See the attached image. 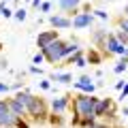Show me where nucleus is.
Segmentation results:
<instances>
[{
  "instance_id": "nucleus-20",
  "label": "nucleus",
  "mask_w": 128,
  "mask_h": 128,
  "mask_svg": "<svg viewBox=\"0 0 128 128\" xmlns=\"http://www.w3.org/2000/svg\"><path fill=\"white\" fill-rule=\"evenodd\" d=\"M0 17H4V19H11V17H13V11L6 6V2H0Z\"/></svg>"
},
{
  "instance_id": "nucleus-22",
  "label": "nucleus",
  "mask_w": 128,
  "mask_h": 128,
  "mask_svg": "<svg viewBox=\"0 0 128 128\" xmlns=\"http://www.w3.org/2000/svg\"><path fill=\"white\" fill-rule=\"evenodd\" d=\"M113 34H115V38H118V41L122 43V45H126V47H128V34H126V32H122V30H115Z\"/></svg>"
},
{
  "instance_id": "nucleus-33",
  "label": "nucleus",
  "mask_w": 128,
  "mask_h": 128,
  "mask_svg": "<svg viewBox=\"0 0 128 128\" xmlns=\"http://www.w3.org/2000/svg\"><path fill=\"white\" fill-rule=\"evenodd\" d=\"M11 2H13V4H19V0H11Z\"/></svg>"
},
{
  "instance_id": "nucleus-26",
  "label": "nucleus",
  "mask_w": 128,
  "mask_h": 128,
  "mask_svg": "<svg viewBox=\"0 0 128 128\" xmlns=\"http://www.w3.org/2000/svg\"><path fill=\"white\" fill-rule=\"evenodd\" d=\"M41 88H43V90H51L54 86H51V81H49V79H43V81H41Z\"/></svg>"
},
{
  "instance_id": "nucleus-16",
  "label": "nucleus",
  "mask_w": 128,
  "mask_h": 128,
  "mask_svg": "<svg viewBox=\"0 0 128 128\" xmlns=\"http://www.w3.org/2000/svg\"><path fill=\"white\" fill-rule=\"evenodd\" d=\"M113 24H115V30H122V32L128 34V17H124V15L120 13V15L113 17Z\"/></svg>"
},
{
  "instance_id": "nucleus-4",
  "label": "nucleus",
  "mask_w": 128,
  "mask_h": 128,
  "mask_svg": "<svg viewBox=\"0 0 128 128\" xmlns=\"http://www.w3.org/2000/svg\"><path fill=\"white\" fill-rule=\"evenodd\" d=\"M17 115L11 113L9 105H6V98L0 100V128H15L17 126Z\"/></svg>"
},
{
  "instance_id": "nucleus-25",
  "label": "nucleus",
  "mask_w": 128,
  "mask_h": 128,
  "mask_svg": "<svg viewBox=\"0 0 128 128\" xmlns=\"http://www.w3.org/2000/svg\"><path fill=\"white\" fill-rule=\"evenodd\" d=\"M92 15H94V17H98V19H109V15H107L105 11H94Z\"/></svg>"
},
{
  "instance_id": "nucleus-19",
  "label": "nucleus",
  "mask_w": 128,
  "mask_h": 128,
  "mask_svg": "<svg viewBox=\"0 0 128 128\" xmlns=\"http://www.w3.org/2000/svg\"><path fill=\"white\" fill-rule=\"evenodd\" d=\"M126 68H128V56H122V60L118 62V66L113 68V73H115V75H122Z\"/></svg>"
},
{
  "instance_id": "nucleus-8",
  "label": "nucleus",
  "mask_w": 128,
  "mask_h": 128,
  "mask_svg": "<svg viewBox=\"0 0 128 128\" xmlns=\"http://www.w3.org/2000/svg\"><path fill=\"white\" fill-rule=\"evenodd\" d=\"M115 102H113V98H109V96H107V98H98V100H96V107H94V118L96 120H102V115L105 113H109L111 109H115Z\"/></svg>"
},
{
  "instance_id": "nucleus-34",
  "label": "nucleus",
  "mask_w": 128,
  "mask_h": 128,
  "mask_svg": "<svg viewBox=\"0 0 128 128\" xmlns=\"http://www.w3.org/2000/svg\"><path fill=\"white\" fill-rule=\"evenodd\" d=\"M107 2H113V0H107Z\"/></svg>"
},
{
  "instance_id": "nucleus-10",
  "label": "nucleus",
  "mask_w": 128,
  "mask_h": 128,
  "mask_svg": "<svg viewBox=\"0 0 128 128\" xmlns=\"http://www.w3.org/2000/svg\"><path fill=\"white\" fill-rule=\"evenodd\" d=\"M105 38H107L105 28H94V30H90V43H92L94 49H98V51L105 49Z\"/></svg>"
},
{
  "instance_id": "nucleus-17",
  "label": "nucleus",
  "mask_w": 128,
  "mask_h": 128,
  "mask_svg": "<svg viewBox=\"0 0 128 128\" xmlns=\"http://www.w3.org/2000/svg\"><path fill=\"white\" fill-rule=\"evenodd\" d=\"M47 124H51L54 128L64 126V113H54V111H51V113H49V118H47Z\"/></svg>"
},
{
  "instance_id": "nucleus-13",
  "label": "nucleus",
  "mask_w": 128,
  "mask_h": 128,
  "mask_svg": "<svg viewBox=\"0 0 128 128\" xmlns=\"http://www.w3.org/2000/svg\"><path fill=\"white\" fill-rule=\"evenodd\" d=\"M6 105H9V109H11V113H13V115H17V118H28L26 105H22L19 100H15L13 96H6Z\"/></svg>"
},
{
  "instance_id": "nucleus-14",
  "label": "nucleus",
  "mask_w": 128,
  "mask_h": 128,
  "mask_svg": "<svg viewBox=\"0 0 128 128\" xmlns=\"http://www.w3.org/2000/svg\"><path fill=\"white\" fill-rule=\"evenodd\" d=\"M102 60H105V58H102V54L98 49H94V47H90V49L86 51V62L88 64H100Z\"/></svg>"
},
{
  "instance_id": "nucleus-7",
  "label": "nucleus",
  "mask_w": 128,
  "mask_h": 128,
  "mask_svg": "<svg viewBox=\"0 0 128 128\" xmlns=\"http://www.w3.org/2000/svg\"><path fill=\"white\" fill-rule=\"evenodd\" d=\"M70 98H73L70 92H66L64 96H58V98H54V100L49 102V109L54 111V113H66V111H68V105H70Z\"/></svg>"
},
{
  "instance_id": "nucleus-36",
  "label": "nucleus",
  "mask_w": 128,
  "mask_h": 128,
  "mask_svg": "<svg viewBox=\"0 0 128 128\" xmlns=\"http://www.w3.org/2000/svg\"><path fill=\"white\" fill-rule=\"evenodd\" d=\"M126 56H128V54H126Z\"/></svg>"
},
{
  "instance_id": "nucleus-2",
  "label": "nucleus",
  "mask_w": 128,
  "mask_h": 128,
  "mask_svg": "<svg viewBox=\"0 0 128 128\" xmlns=\"http://www.w3.org/2000/svg\"><path fill=\"white\" fill-rule=\"evenodd\" d=\"M96 100H98L96 94H83V92L81 94H75L70 98L68 111H73V115H77V118H94Z\"/></svg>"
},
{
  "instance_id": "nucleus-21",
  "label": "nucleus",
  "mask_w": 128,
  "mask_h": 128,
  "mask_svg": "<svg viewBox=\"0 0 128 128\" xmlns=\"http://www.w3.org/2000/svg\"><path fill=\"white\" fill-rule=\"evenodd\" d=\"M13 17L17 19V22H26V17H28V11L19 6V9H15V11H13Z\"/></svg>"
},
{
  "instance_id": "nucleus-11",
  "label": "nucleus",
  "mask_w": 128,
  "mask_h": 128,
  "mask_svg": "<svg viewBox=\"0 0 128 128\" xmlns=\"http://www.w3.org/2000/svg\"><path fill=\"white\" fill-rule=\"evenodd\" d=\"M94 26V15L92 13H77L73 17V28L77 30H86V28H92Z\"/></svg>"
},
{
  "instance_id": "nucleus-5",
  "label": "nucleus",
  "mask_w": 128,
  "mask_h": 128,
  "mask_svg": "<svg viewBox=\"0 0 128 128\" xmlns=\"http://www.w3.org/2000/svg\"><path fill=\"white\" fill-rule=\"evenodd\" d=\"M81 2L83 0H60V13L73 19L77 13H81V9H79Z\"/></svg>"
},
{
  "instance_id": "nucleus-32",
  "label": "nucleus",
  "mask_w": 128,
  "mask_h": 128,
  "mask_svg": "<svg viewBox=\"0 0 128 128\" xmlns=\"http://www.w3.org/2000/svg\"><path fill=\"white\" fill-rule=\"evenodd\" d=\"M122 113H124V115H128V107H124V109H122Z\"/></svg>"
},
{
  "instance_id": "nucleus-23",
  "label": "nucleus",
  "mask_w": 128,
  "mask_h": 128,
  "mask_svg": "<svg viewBox=\"0 0 128 128\" xmlns=\"http://www.w3.org/2000/svg\"><path fill=\"white\" fill-rule=\"evenodd\" d=\"M51 6H54V2H51V0H43L38 9H41L43 13H49V11H51Z\"/></svg>"
},
{
  "instance_id": "nucleus-12",
  "label": "nucleus",
  "mask_w": 128,
  "mask_h": 128,
  "mask_svg": "<svg viewBox=\"0 0 128 128\" xmlns=\"http://www.w3.org/2000/svg\"><path fill=\"white\" fill-rule=\"evenodd\" d=\"M75 88H77V90H81L83 94H94L96 83H94V79H92L90 75H81V77H79V81H75Z\"/></svg>"
},
{
  "instance_id": "nucleus-1",
  "label": "nucleus",
  "mask_w": 128,
  "mask_h": 128,
  "mask_svg": "<svg viewBox=\"0 0 128 128\" xmlns=\"http://www.w3.org/2000/svg\"><path fill=\"white\" fill-rule=\"evenodd\" d=\"M26 113H28V120H30L32 124L43 126V124H47V118H49L51 109H49V102H47L43 96L32 94L30 100L26 102Z\"/></svg>"
},
{
  "instance_id": "nucleus-9",
  "label": "nucleus",
  "mask_w": 128,
  "mask_h": 128,
  "mask_svg": "<svg viewBox=\"0 0 128 128\" xmlns=\"http://www.w3.org/2000/svg\"><path fill=\"white\" fill-rule=\"evenodd\" d=\"M49 26L54 28V30H68V28H73V19L66 17V15L62 13H56V15H49Z\"/></svg>"
},
{
  "instance_id": "nucleus-28",
  "label": "nucleus",
  "mask_w": 128,
  "mask_h": 128,
  "mask_svg": "<svg viewBox=\"0 0 128 128\" xmlns=\"http://www.w3.org/2000/svg\"><path fill=\"white\" fill-rule=\"evenodd\" d=\"M9 90H11V86H9V83H0V94H6Z\"/></svg>"
},
{
  "instance_id": "nucleus-24",
  "label": "nucleus",
  "mask_w": 128,
  "mask_h": 128,
  "mask_svg": "<svg viewBox=\"0 0 128 128\" xmlns=\"http://www.w3.org/2000/svg\"><path fill=\"white\" fill-rule=\"evenodd\" d=\"M43 60H45V56H43V51H38V54H34V58H32V62H34V64H41Z\"/></svg>"
},
{
  "instance_id": "nucleus-31",
  "label": "nucleus",
  "mask_w": 128,
  "mask_h": 128,
  "mask_svg": "<svg viewBox=\"0 0 128 128\" xmlns=\"http://www.w3.org/2000/svg\"><path fill=\"white\" fill-rule=\"evenodd\" d=\"M122 15H124V17H128V4L124 6V11H122Z\"/></svg>"
},
{
  "instance_id": "nucleus-29",
  "label": "nucleus",
  "mask_w": 128,
  "mask_h": 128,
  "mask_svg": "<svg viewBox=\"0 0 128 128\" xmlns=\"http://www.w3.org/2000/svg\"><path fill=\"white\" fill-rule=\"evenodd\" d=\"M41 2H43V0H30V4H32V9H38V6H41Z\"/></svg>"
},
{
  "instance_id": "nucleus-15",
  "label": "nucleus",
  "mask_w": 128,
  "mask_h": 128,
  "mask_svg": "<svg viewBox=\"0 0 128 128\" xmlns=\"http://www.w3.org/2000/svg\"><path fill=\"white\" fill-rule=\"evenodd\" d=\"M49 81H56V83H70L73 81V75L66 70V73H51L49 75Z\"/></svg>"
},
{
  "instance_id": "nucleus-27",
  "label": "nucleus",
  "mask_w": 128,
  "mask_h": 128,
  "mask_svg": "<svg viewBox=\"0 0 128 128\" xmlns=\"http://www.w3.org/2000/svg\"><path fill=\"white\" fill-rule=\"evenodd\" d=\"M6 68H9V60L2 58V60H0V70H6Z\"/></svg>"
},
{
  "instance_id": "nucleus-35",
  "label": "nucleus",
  "mask_w": 128,
  "mask_h": 128,
  "mask_svg": "<svg viewBox=\"0 0 128 128\" xmlns=\"http://www.w3.org/2000/svg\"><path fill=\"white\" fill-rule=\"evenodd\" d=\"M51 2H56V0H51ZM58 2H60V0H58Z\"/></svg>"
},
{
  "instance_id": "nucleus-18",
  "label": "nucleus",
  "mask_w": 128,
  "mask_h": 128,
  "mask_svg": "<svg viewBox=\"0 0 128 128\" xmlns=\"http://www.w3.org/2000/svg\"><path fill=\"white\" fill-rule=\"evenodd\" d=\"M30 96H32V92H30V90H24V88H22V90H19L17 94L13 96V98H15V100H19L22 105H26V102L30 100Z\"/></svg>"
},
{
  "instance_id": "nucleus-3",
  "label": "nucleus",
  "mask_w": 128,
  "mask_h": 128,
  "mask_svg": "<svg viewBox=\"0 0 128 128\" xmlns=\"http://www.w3.org/2000/svg\"><path fill=\"white\" fill-rule=\"evenodd\" d=\"M66 38H56L54 43H49V45L43 49V56H45V62H49V64H58L60 60L64 58V47H66Z\"/></svg>"
},
{
  "instance_id": "nucleus-6",
  "label": "nucleus",
  "mask_w": 128,
  "mask_h": 128,
  "mask_svg": "<svg viewBox=\"0 0 128 128\" xmlns=\"http://www.w3.org/2000/svg\"><path fill=\"white\" fill-rule=\"evenodd\" d=\"M56 38H60V30H43V32H38V36H36V47H38V51H43L49 43H54Z\"/></svg>"
},
{
  "instance_id": "nucleus-30",
  "label": "nucleus",
  "mask_w": 128,
  "mask_h": 128,
  "mask_svg": "<svg viewBox=\"0 0 128 128\" xmlns=\"http://www.w3.org/2000/svg\"><path fill=\"white\" fill-rule=\"evenodd\" d=\"M30 73H34V75H41V73H43V70H41V68H38V66H30Z\"/></svg>"
}]
</instances>
